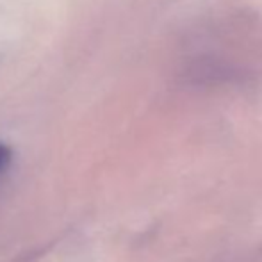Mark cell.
Segmentation results:
<instances>
[{"label": "cell", "mask_w": 262, "mask_h": 262, "mask_svg": "<svg viewBox=\"0 0 262 262\" xmlns=\"http://www.w3.org/2000/svg\"><path fill=\"white\" fill-rule=\"evenodd\" d=\"M11 157H13V154H11V148L7 145H4V143H0V173H2L4 169L7 168V166H9Z\"/></svg>", "instance_id": "cell-1"}]
</instances>
